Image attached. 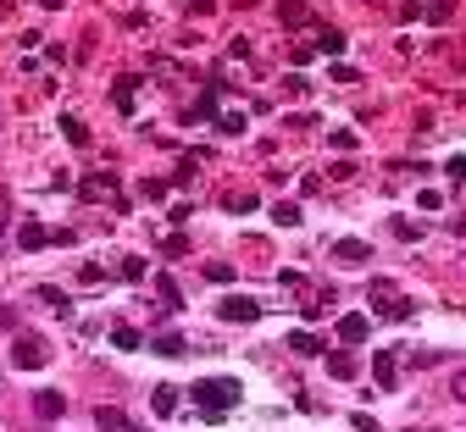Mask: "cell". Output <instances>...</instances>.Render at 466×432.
<instances>
[{"instance_id": "4fadbf2b", "label": "cell", "mask_w": 466, "mask_h": 432, "mask_svg": "<svg viewBox=\"0 0 466 432\" xmlns=\"http://www.w3.org/2000/svg\"><path fill=\"white\" fill-rule=\"evenodd\" d=\"M178 349H184L178 333H161V338H156V355H178Z\"/></svg>"}, {"instance_id": "30bf717a", "label": "cell", "mask_w": 466, "mask_h": 432, "mask_svg": "<svg viewBox=\"0 0 466 432\" xmlns=\"http://www.w3.org/2000/svg\"><path fill=\"white\" fill-rule=\"evenodd\" d=\"M178 410V388H156V416H172Z\"/></svg>"}, {"instance_id": "52a82bcc", "label": "cell", "mask_w": 466, "mask_h": 432, "mask_svg": "<svg viewBox=\"0 0 466 432\" xmlns=\"http://www.w3.org/2000/svg\"><path fill=\"white\" fill-rule=\"evenodd\" d=\"M289 349H300V355H322V338H317V333H289Z\"/></svg>"}, {"instance_id": "6da1fadb", "label": "cell", "mask_w": 466, "mask_h": 432, "mask_svg": "<svg viewBox=\"0 0 466 432\" xmlns=\"http://www.w3.org/2000/svg\"><path fill=\"white\" fill-rule=\"evenodd\" d=\"M195 399H200V410L217 421L222 410L239 405V383H228V377H222V383H211V377H206V383H195Z\"/></svg>"}, {"instance_id": "8992f818", "label": "cell", "mask_w": 466, "mask_h": 432, "mask_svg": "<svg viewBox=\"0 0 466 432\" xmlns=\"http://www.w3.org/2000/svg\"><path fill=\"white\" fill-rule=\"evenodd\" d=\"M17 244H23V250H39V244H50V233H45L39 222H23V233H17Z\"/></svg>"}, {"instance_id": "3957f363", "label": "cell", "mask_w": 466, "mask_h": 432, "mask_svg": "<svg viewBox=\"0 0 466 432\" xmlns=\"http://www.w3.org/2000/svg\"><path fill=\"white\" fill-rule=\"evenodd\" d=\"M222 322H256L261 316V305L256 299H222V311H217Z\"/></svg>"}, {"instance_id": "5b68a950", "label": "cell", "mask_w": 466, "mask_h": 432, "mask_svg": "<svg viewBox=\"0 0 466 432\" xmlns=\"http://www.w3.org/2000/svg\"><path fill=\"white\" fill-rule=\"evenodd\" d=\"M339 338H344V344H361V338H367V322H361V316H339Z\"/></svg>"}, {"instance_id": "7a4b0ae2", "label": "cell", "mask_w": 466, "mask_h": 432, "mask_svg": "<svg viewBox=\"0 0 466 432\" xmlns=\"http://www.w3.org/2000/svg\"><path fill=\"white\" fill-rule=\"evenodd\" d=\"M12 360L28 366V372H39V366H50V344L34 338V333H17V338H12Z\"/></svg>"}, {"instance_id": "9a60e30c", "label": "cell", "mask_w": 466, "mask_h": 432, "mask_svg": "<svg viewBox=\"0 0 466 432\" xmlns=\"http://www.w3.org/2000/svg\"><path fill=\"white\" fill-rule=\"evenodd\" d=\"M450 394H455V399L466 405V372H455V377H450Z\"/></svg>"}, {"instance_id": "277c9868", "label": "cell", "mask_w": 466, "mask_h": 432, "mask_svg": "<svg viewBox=\"0 0 466 432\" xmlns=\"http://www.w3.org/2000/svg\"><path fill=\"white\" fill-rule=\"evenodd\" d=\"M62 410H67L62 394H34V416H39V421H62Z\"/></svg>"}, {"instance_id": "7c38bea8", "label": "cell", "mask_w": 466, "mask_h": 432, "mask_svg": "<svg viewBox=\"0 0 466 432\" xmlns=\"http://www.w3.org/2000/svg\"><path fill=\"white\" fill-rule=\"evenodd\" d=\"M378 383H383V388H394V383H400V372H394V355H378Z\"/></svg>"}, {"instance_id": "8fae6325", "label": "cell", "mask_w": 466, "mask_h": 432, "mask_svg": "<svg viewBox=\"0 0 466 432\" xmlns=\"http://www.w3.org/2000/svg\"><path fill=\"white\" fill-rule=\"evenodd\" d=\"M333 256H339V261H367V244H356V238H344V244H339Z\"/></svg>"}, {"instance_id": "ba28073f", "label": "cell", "mask_w": 466, "mask_h": 432, "mask_svg": "<svg viewBox=\"0 0 466 432\" xmlns=\"http://www.w3.org/2000/svg\"><path fill=\"white\" fill-rule=\"evenodd\" d=\"M328 377H356V360H350V355H328Z\"/></svg>"}, {"instance_id": "5bb4252c", "label": "cell", "mask_w": 466, "mask_h": 432, "mask_svg": "<svg viewBox=\"0 0 466 432\" xmlns=\"http://www.w3.org/2000/svg\"><path fill=\"white\" fill-rule=\"evenodd\" d=\"M95 427H128L123 410H95Z\"/></svg>"}, {"instance_id": "9c48e42d", "label": "cell", "mask_w": 466, "mask_h": 432, "mask_svg": "<svg viewBox=\"0 0 466 432\" xmlns=\"http://www.w3.org/2000/svg\"><path fill=\"white\" fill-rule=\"evenodd\" d=\"M272 222H278V227H295V222H300V206H289V200L272 206Z\"/></svg>"}]
</instances>
